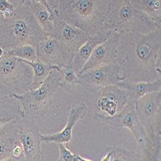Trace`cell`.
I'll return each mask as SVG.
<instances>
[{"mask_svg": "<svg viewBox=\"0 0 161 161\" xmlns=\"http://www.w3.org/2000/svg\"><path fill=\"white\" fill-rule=\"evenodd\" d=\"M116 62L123 80L154 81L161 78V29L147 34H120Z\"/></svg>", "mask_w": 161, "mask_h": 161, "instance_id": "cell-1", "label": "cell"}, {"mask_svg": "<svg viewBox=\"0 0 161 161\" xmlns=\"http://www.w3.org/2000/svg\"><path fill=\"white\" fill-rule=\"evenodd\" d=\"M48 35L26 4L16 8L10 17L2 16L0 19V48L4 50L25 44L37 48Z\"/></svg>", "mask_w": 161, "mask_h": 161, "instance_id": "cell-2", "label": "cell"}, {"mask_svg": "<svg viewBox=\"0 0 161 161\" xmlns=\"http://www.w3.org/2000/svg\"><path fill=\"white\" fill-rule=\"evenodd\" d=\"M110 0H58V16L92 36L103 29Z\"/></svg>", "mask_w": 161, "mask_h": 161, "instance_id": "cell-3", "label": "cell"}, {"mask_svg": "<svg viewBox=\"0 0 161 161\" xmlns=\"http://www.w3.org/2000/svg\"><path fill=\"white\" fill-rule=\"evenodd\" d=\"M103 29L119 34H147L161 29V25L134 7L130 0H110Z\"/></svg>", "mask_w": 161, "mask_h": 161, "instance_id": "cell-4", "label": "cell"}, {"mask_svg": "<svg viewBox=\"0 0 161 161\" xmlns=\"http://www.w3.org/2000/svg\"><path fill=\"white\" fill-rule=\"evenodd\" d=\"M32 82L31 66L0 48V98L22 94L32 89Z\"/></svg>", "mask_w": 161, "mask_h": 161, "instance_id": "cell-5", "label": "cell"}, {"mask_svg": "<svg viewBox=\"0 0 161 161\" xmlns=\"http://www.w3.org/2000/svg\"><path fill=\"white\" fill-rule=\"evenodd\" d=\"M93 118L117 128L129 129L135 137L144 155V160H156L153 144L141 123L136 110V103L129 101L125 108L117 115L107 117L94 114Z\"/></svg>", "mask_w": 161, "mask_h": 161, "instance_id": "cell-6", "label": "cell"}, {"mask_svg": "<svg viewBox=\"0 0 161 161\" xmlns=\"http://www.w3.org/2000/svg\"><path fill=\"white\" fill-rule=\"evenodd\" d=\"M58 88L59 72L57 69H53L37 88L13 97L21 104L25 114L32 116L35 119H40L48 112L52 104V97Z\"/></svg>", "mask_w": 161, "mask_h": 161, "instance_id": "cell-7", "label": "cell"}, {"mask_svg": "<svg viewBox=\"0 0 161 161\" xmlns=\"http://www.w3.org/2000/svg\"><path fill=\"white\" fill-rule=\"evenodd\" d=\"M18 133L25 153V160H43L41 149V133L35 119L27 114L18 120Z\"/></svg>", "mask_w": 161, "mask_h": 161, "instance_id": "cell-8", "label": "cell"}, {"mask_svg": "<svg viewBox=\"0 0 161 161\" xmlns=\"http://www.w3.org/2000/svg\"><path fill=\"white\" fill-rule=\"evenodd\" d=\"M77 75L79 85L92 93L123 80L121 69L117 63L97 66Z\"/></svg>", "mask_w": 161, "mask_h": 161, "instance_id": "cell-9", "label": "cell"}, {"mask_svg": "<svg viewBox=\"0 0 161 161\" xmlns=\"http://www.w3.org/2000/svg\"><path fill=\"white\" fill-rule=\"evenodd\" d=\"M37 59L47 64L62 67L71 64L74 53L57 37L48 36L37 47Z\"/></svg>", "mask_w": 161, "mask_h": 161, "instance_id": "cell-10", "label": "cell"}, {"mask_svg": "<svg viewBox=\"0 0 161 161\" xmlns=\"http://www.w3.org/2000/svg\"><path fill=\"white\" fill-rule=\"evenodd\" d=\"M94 103V114L113 117L121 112L129 103L127 92L112 85L103 88Z\"/></svg>", "mask_w": 161, "mask_h": 161, "instance_id": "cell-11", "label": "cell"}, {"mask_svg": "<svg viewBox=\"0 0 161 161\" xmlns=\"http://www.w3.org/2000/svg\"><path fill=\"white\" fill-rule=\"evenodd\" d=\"M136 110L141 123L151 140L157 114L161 112V91L147 93L136 102Z\"/></svg>", "mask_w": 161, "mask_h": 161, "instance_id": "cell-12", "label": "cell"}, {"mask_svg": "<svg viewBox=\"0 0 161 161\" xmlns=\"http://www.w3.org/2000/svg\"><path fill=\"white\" fill-rule=\"evenodd\" d=\"M120 34L110 32L105 41L93 50L88 60L77 74L84 73L96 67L117 63L116 56Z\"/></svg>", "mask_w": 161, "mask_h": 161, "instance_id": "cell-13", "label": "cell"}, {"mask_svg": "<svg viewBox=\"0 0 161 161\" xmlns=\"http://www.w3.org/2000/svg\"><path fill=\"white\" fill-rule=\"evenodd\" d=\"M53 27L51 36L59 39L74 53L88 39L89 35L77 26L60 19L57 16H51Z\"/></svg>", "mask_w": 161, "mask_h": 161, "instance_id": "cell-14", "label": "cell"}, {"mask_svg": "<svg viewBox=\"0 0 161 161\" xmlns=\"http://www.w3.org/2000/svg\"><path fill=\"white\" fill-rule=\"evenodd\" d=\"M87 113V107L84 103H80L78 104H74L70 106L67 111L66 125L64 128L59 132L48 134V135H42L41 141L45 143H64L69 144L72 139L73 128L79 120L83 119Z\"/></svg>", "mask_w": 161, "mask_h": 161, "instance_id": "cell-15", "label": "cell"}, {"mask_svg": "<svg viewBox=\"0 0 161 161\" xmlns=\"http://www.w3.org/2000/svg\"><path fill=\"white\" fill-rule=\"evenodd\" d=\"M109 34L110 31L103 29L97 33L90 36L85 43L74 53L71 65L77 74L83 68L93 50L98 45L105 41Z\"/></svg>", "mask_w": 161, "mask_h": 161, "instance_id": "cell-16", "label": "cell"}, {"mask_svg": "<svg viewBox=\"0 0 161 161\" xmlns=\"http://www.w3.org/2000/svg\"><path fill=\"white\" fill-rule=\"evenodd\" d=\"M116 85L127 92L129 101L136 103L137 100L147 93L161 91V78L154 81L147 82H133L123 80Z\"/></svg>", "mask_w": 161, "mask_h": 161, "instance_id": "cell-17", "label": "cell"}, {"mask_svg": "<svg viewBox=\"0 0 161 161\" xmlns=\"http://www.w3.org/2000/svg\"><path fill=\"white\" fill-rule=\"evenodd\" d=\"M20 103L13 96L0 98V126L24 116Z\"/></svg>", "mask_w": 161, "mask_h": 161, "instance_id": "cell-18", "label": "cell"}, {"mask_svg": "<svg viewBox=\"0 0 161 161\" xmlns=\"http://www.w3.org/2000/svg\"><path fill=\"white\" fill-rule=\"evenodd\" d=\"M16 126L0 136V161H9L16 146L20 143Z\"/></svg>", "mask_w": 161, "mask_h": 161, "instance_id": "cell-19", "label": "cell"}, {"mask_svg": "<svg viewBox=\"0 0 161 161\" xmlns=\"http://www.w3.org/2000/svg\"><path fill=\"white\" fill-rule=\"evenodd\" d=\"M25 4L29 5L42 29L50 35L53 31V24L51 19V14L47 8L35 0H27Z\"/></svg>", "mask_w": 161, "mask_h": 161, "instance_id": "cell-20", "label": "cell"}, {"mask_svg": "<svg viewBox=\"0 0 161 161\" xmlns=\"http://www.w3.org/2000/svg\"><path fill=\"white\" fill-rule=\"evenodd\" d=\"M133 7L161 25V0H130Z\"/></svg>", "mask_w": 161, "mask_h": 161, "instance_id": "cell-21", "label": "cell"}, {"mask_svg": "<svg viewBox=\"0 0 161 161\" xmlns=\"http://www.w3.org/2000/svg\"><path fill=\"white\" fill-rule=\"evenodd\" d=\"M106 155L101 158L102 161H140L142 156L135 152L129 151L125 147L117 146L107 147Z\"/></svg>", "mask_w": 161, "mask_h": 161, "instance_id": "cell-22", "label": "cell"}, {"mask_svg": "<svg viewBox=\"0 0 161 161\" xmlns=\"http://www.w3.org/2000/svg\"><path fill=\"white\" fill-rule=\"evenodd\" d=\"M59 87L72 95L75 92L76 86L79 85L77 74L71 64L59 67Z\"/></svg>", "mask_w": 161, "mask_h": 161, "instance_id": "cell-23", "label": "cell"}, {"mask_svg": "<svg viewBox=\"0 0 161 161\" xmlns=\"http://www.w3.org/2000/svg\"><path fill=\"white\" fill-rule=\"evenodd\" d=\"M21 60L29 64L32 69L33 82L32 89L37 88L39 86L41 85L53 69H59V67L58 66L47 64L39 61V59H37L34 61H26L23 59Z\"/></svg>", "mask_w": 161, "mask_h": 161, "instance_id": "cell-24", "label": "cell"}, {"mask_svg": "<svg viewBox=\"0 0 161 161\" xmlns=\"http://www.w3.org/2000/svg\"><path fill=\"white\" fill-rule=\"evenodd\" d=\"M5 51L8 54L23 60L34 61L37 59V48L32 45L25 44Z\"/></svg>", "mask_w": 161, "mask_h": 161, "instance_id": "cell-25", "label": "cell"}, {"mask_svg": "<svg viewBox=\"0 0 161 161\" xmlns=\"http://www.w3.org/2000/svg\"><path fill=\"white\" fill-rule=\"evenodd\" d=\"M59 150V161H91L92 160L85 158L77 152H72L69 147V144L58 143Z\"/></svg>", "mask_w": 161, "mask_h": 161, "instance_id": "cell-26", "label": "cell"}, {"mask_svg": "<svg viewBox=\"0 0 161 161\" xmlns=\"http://www.w3.org/2000/svg\"><path fill=\"white\" fill-rule=\"evenodd\" d=\"M16 8L8 0H0V12L5 18L10 17L14 12Z\"/></svg>", "mask_w": 161, "mask_h": 161, "instance_id": "cell-27", "label": "cell"}, {"mask_svg": "<svg viewBox=\"0 0 161 161\" xmlns=\"http://www.w3.org/2000/svg\"><path fill=\"white\" fill-rule=\"evenodd\" d=\"M16 123L17 120H11V121L0 126V136L3 135L5 133H6L7 131H8V130H10V129H12V128H14L16 126Z\"/></svg>", "mask_w": 161, "mask_h": 161, "instance_id": "cell-28", "label": "cell"}, {"mask_svg": "<svg viewBox=\"0 0 161 161\" xmlns=\"http://www.w3.org/2000/svg\"><path fill=\"white\" fill-rule=\"evenodd\" d=\"M50 9L51 16H58V0H47Z\"/></svg>", "mask_w": 161, "mask_h": 161, "instance_id": "cell-29", "label": "cell"}, {"mask_svg": "<svg viewBox=\"0 0 161 161\" xmlns=\"http://www.w3.org/2000/svg\"><path fill=\"white\" fill-rule=\"evenodd\" d=\"M8 1L15 8H18L25 5L27 0H8Z\"/></svg>", "mask_w": 161, "mask_h": 161, "instance_id": "cell-30", "label": "cell"}, {"mask_svg": "<svg viewBox=\"0 0 161 161\" xmlns=\"http://www.w3.org/2000/svg\"><path fill=\"white\" fill-rule=\"evenodd\" d=\"M35 1H36V2H39V3H42V4L43 5H44L45 7H47V9L49 10V12H50V7H49V6H48V3H47V0H35Z\"/></svg>", "mask_w": 161, "mask_h": 161, "instance_id": "cell-31", "label": "cell"}, {"mask_svg": "<svg viewBox=\"0 0 161 161\" xmlns=\"http://www.w3.org/2000/svg\"><path fill=\"white\" fill-rule=\"evenodd\" d=\"M2 16V13H1V12H0V19H1Z\"/></svg>", "mask_w": 161, "mask_h": 161, "instance_id": "cell-32", "label": "cell"}]
</instances>
